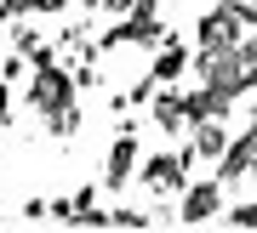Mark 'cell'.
<instances>
[{
    "label": "cell",
    "instance_id": "6da1fadb",
    "mask_svg": "<svg viewBox=\"0 0 257 233\" xmlns=\"http://www.w3.org/2000/svg\"><path fill=\"white\" fill-rule=\"evenodd\" d=\"M189 165H194L189 148H160V154H149L138 165V176H143L149 194H183L189 188Z\"/></svg>",
    "mask_w": 257,
    "mask_h": 233
},
{
    "label": "cell",
    "instance_id": "7a4b0ae2",
    "mask_svg": "<svg viewBox=\"0 0 257 233\" xmlns=\"http://www.w3.org/2000/svg\"><path fill=\"white\" fill-rule=\"evenodd\" d=\"M138 176V120H120V131H114V142L109 154H103V188H126V182Z\"/></svg>",
    "mask_w": 257,
    "mask_h": 233
},
{
    "label": "cell",
    "instance_id": "3957f363",
    "mask_svg": "<svg viewBox=\"0 0 257 233\" xmlns=\"http://www.w3.org/2000/svg\"><path fill=\"white\" fill-rule=\"evenodd\" d=\"M63 102H74L69 63H52V68H35V74H29V108H35V114H52V108H63Z\"/></svg>",
    "mask_w": 257,
    "mask_h": 233
},
{
    "label": "cell",
    "instance_id": "277c9868",
    "mask_svg": "<svg viewBox=\"0 0 257 233\" xmlns=\"http://www.w3.org/2000/svg\"><path fill=\"white\" fill-rule=\"evenodd\" d=\"M246 40V23H240L234 6H211L194 18V46H211V52H223V46H240Z\"/></svg>",
    "mask_w": 257,
    "mask_h": 233
},
{
    "label": "cell",
    "instance_id": "5b68a950",
    "mask_svg": "<svg viewBox=\"0 0 257 233\" xmlns=\"http://www.w3.org/2000/svg\"><path fill=\"white\" fill-rule=\"evenodd\" d=\"M223 182H217V170H211V176H200V182H189L183 188V210H177V222L183 228H200V222H211V216L223 210Z\"/></svg>",
    "mask_w": 257,
    "mask_h": 233
},
{
    "label": "cell",
    "instance_id": "8992f818",
    "mask_svg": "<svg viewBox=\"0 0 257 233\" xmlns=\"http://www.w3.org/2000/svg\"><path fill=\"white\" fill-rule=\"evenodd\" d=\"M189 63H194V46L183 40V34H172L166 46H155V63H149V80L155 86H177L189 74Z\"/></svg>",
    "mask_w": 257,
    "mask_h": 233
},
{
    "label": "cell",
    "instance_id": "52a82bcc",
    "mask_svg": "<svg viewBox=\"0 0 257 233\" xmlns=\"http://www.w3.org/2000/svg\"><path fill=\"white\" fill-rule=\"evenodd\" d=\"M149 120H155L160 136H183V131H189L183 91H177V86H155V97H149Z\"/></svg>",
    "mask_w": 257,
    "mask_h": 233
},
{
    "label": "cell",
    "instance_id": "ba28073f",
    "mask_svg": "<svg viewBox=\"0 0 257 233\" xmlns=\"http://www.w3.org/2000/svg\"><path fill=\"white\" fill-rule=\"evenodd\" d=\"M251 165H257V126H251L246 136H234V142H229V154L217 160V182H223V188H234V182H246Z\"/></svg>",
    "mask_w": 257,
    "mask_h": 233
},
{
    "label": "cell",
    "instance_id": "9c48e42d",
    "mask_svg": "<svg viewBox=\"0 0 257 233\" xmlns=\"http://www.w3.org/2000/svg\"><path fill=\"white\" fill-rule=\"evenodd\" d=\"M229 108H234V97H223V91H211V86H194V91H183V114H189V126L223 120Z\"/></svg>",
    "mask_w": 257,
    "mask_h": 233
},
{
    "label": "cell",
    "instance_id": "30bf717a",
    "mask_svg": "<svg viewBox=\"0 0 257 233\" xmlns=\"http://www.w3.org/2000/svg\"><path fill=\"white\" fill-rule=\"evenodd\" d=\"M229 142H234V136L223 131V120L189 126V154H194V165H200V160H223V154H229Z\"/></svg>",
    "mask_w": 257,
    "mask_h": 233
},
{
    "label": "cell",
    "instance_id": "8fae6325",
    "mask_svg": "<svg viewBox=\"0 0 257 233\" xmlns=\"http://www.w3.org/2000/svg\"><path fill=\"white\" fill-rule=\"evenodd\" d=\"M46 131L57 136V142H69V136H80V102H63L46 114Z\"/></svg>",
    "mask_w": 257,
    "mask_h": 233
},
{
    "label": "cell",
    "instance_id": "7c38bea8",
    "mask_svg": "<svg viewBox=\"0 0 257 233\" xmlns=\"http://www.w3.org/2000/svg\"><path fill=\"white\" fill-rule=\"evenodd\" d=\"M6 40H12V52H35V46H40V28L35 23H29V18H12V28H6Z\"/></svg>",
    "mask_w": 257,
    "mask_h": 233
},
{
    "label": "cell",
    "instance_id": "4fadbf2b",
    "mask_svg": "<svg viewBox=\"0 0 257 233\" xmlns=\"http://www.w3.org/2000/svg\"><path fill=\"white\" fill-rule=\"evenodd\" d=\"M160 0H103V12L109 18H132V12H155Z\"/></svg>",
    "mask_w": 257,
    "mask_h": 233
},
{
    "label": "cell",
    "instance_id": "5bb4252c",
    "mask_svg": "<svg viewBox=\"0 0 257 233\" xmlns=\"http://www.w3.org/2000/svg\"><path fill=\"white\" fill-rule=\"evenodd\" d=\"M229 228H257V194L246 199V205H234V210H229Z\"/></svg>",
    "mask_w": 257,
    "mask_h": 233
},
{
    "label": "cell",
    "instance_id": "9a60e30c",
    "mask_svg": "<svg viewBox=\"0 0 257 233\" xmlns=\"http://www.w3.org/2000/svg\"><path fill=\"white\" fill-rule=\"evenodd\" d=\"M155 216H143V210H109V228H149Z\"/></svg>",
    "mask_w": 257,
    "mask_h": 233
},
{
    "label": "cell",
    "instance_id": "2e32d148",
    "mask_svg": "<svg viewBox=\"0 0 257 233\" xmlns=\"http://www.w3.org/2000/svg\"><path fill=\"white\" fill-rule=\"evenodd\" d=\"M23 63H29V57H23V52H12L6 63H0V80H6V86H12V80H23V74H29Z\"/></svg>",
    "mask_w": 257,
    "mask_h": 233
},
{
    "label": "cell",
    "instance_id": "e0dca14e",
    "mask_svg": "<svg viewBox=\"0 0 257 233\" xmlns=\"http://www.w3.org/2000/svg\"><path fill=\"white\" fill-rule=\"evenodd\" d=\"M35 6H40V0H6V12H12V18H29Z\"/></svg>",
    "mask_w": 257,
    "mask_h": 233
},
{
    "label": "cell",
    "instance_id": "ac0fdd59",
    "mask_svg": "<svg viewBox=\"0 0 257 233\" xmlns=\"http://www.w3.org/2000/svg\"><path fill=\"white\" fill-rule=\"evenodd\" d=\"M12 120V91H6V80H0V126Z\"/></svg>",
    "mask_w": 257,
    "mask_h": 233
},
{
    "label": "cell",
    "instance_id": "d6986e66",
    "mask_svg": "<svg viewBox=\"0 0 257 233\" xmlns=\"http://www.w3.org/2000/svg\"><path fill=\"white\" fill-rule=\"evenodd\" d=\"M63 6H69V0H40L35 12H63Z\"/></svg>",
    "mask_w": 257,
    "mask_h": 233
},
{
    "label": "cell",
    "instance_id": "ffe728a7",
    "mask_svg": "<svg viewBox=\"0 0 257 233\" xmlns=\"http://www.w3.org/2000/svg\"><path fill=\"white\" fill-rule=\"evenodd\" d=\"M6 23H12V12H6V0H0V34H6Z\"/></svg>",
    "mask_w": 257,
    "mask_h": 233
},
{
    "label": "cell",
    "instance_id": "44dd1931",
    "mask_svg": "<svg viewBox=\"0 0 257 233\" xmlns=\"http://www.w3.org/2000/svg\"><path fill=\"white\" fill-rule=\"evenodd\" d=\"M217 6H234V0H217Z\"/></svg>",
    "mask_w": 257,
    "mask_h": 233
}]
</instances>
